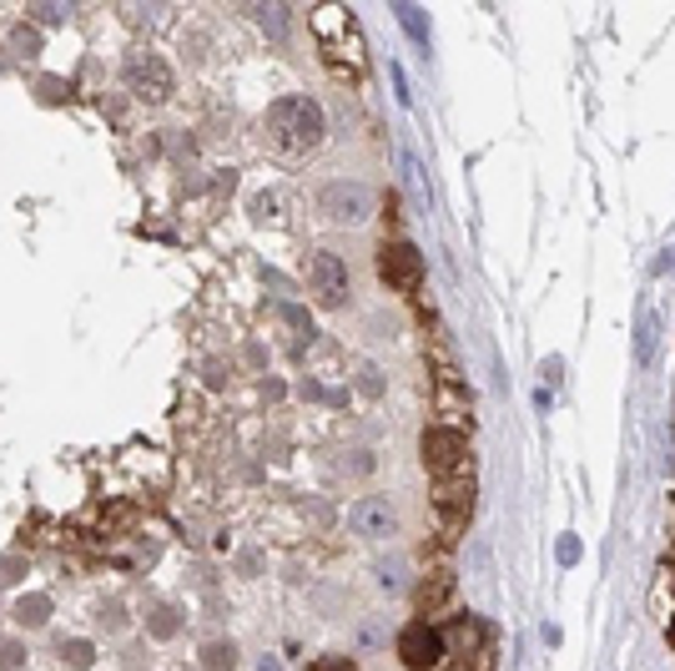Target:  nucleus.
Segmentation results:
<instances>
[{"instance_id":"12","label":"nucleus","mask_w":675,"mask_h":671,"mask_svg":"<svg viewBox=\"0 0 675 671\" xmlns=\"http://www.w3.org/2000/svg\"><path fill=\"white\" fill-rule=\"evenodd\" d=\"M15 621H21V626H46V621H51V601L40 591L21 596V601H15Z\"/></svg>"},{"instance_id":"24","label":"nucleus","mask_w":675,"mask_h":671,"mask_svg":"<svg viewBox=\"0 0 675 671\" xmlns=\"http://www.w3.org/2000/svg\"><path fill=\"white\" fill-rule=\"evenodd\" d=\"M640 358H650V318L640 323Z\"/></svg>"},{"instance_id":"3","label":"nucleus","mask_w":675,"mask_h":671,"mask_svg":"<svg viewBox=\"0 0 675 671\" xmlns=\"http://www.w3.org/2000/svg\"><path fill=\"white\" fill-rule=\"evenodd\" d=\"M121 76H127V92L131 96H142V102H152V106L171 96V67L162 61V56H152V51H131L127 67H121Z\"/></svg>"},{"instance_id":"23","label":"nucleus","mask_w":675,"mask_h":671,"mask_svg":"<svg viewBox=\"0 0 675 671\" xmlns=\"http://www.w3.org/2000/svg\"><path fill=\"white\" fill-rule=\"evenodd\" d=\"M21 570H26V566H21V561H0V580H21Z\"/></svg>"},{"instance_id":"8","label":"nucleus","mask_w":675,"mask_h":671,"mask_svg":"<svg viewBox=\"0 0 675 671\" xmlns=\"http://www.w3.org/2000/svg\"><path fill=\"white\" fill-rule=\"evenodd\" d=\"M424 460H429V470L439 474H454L459 464H464V439L454 435V429H429L424 435Z\"/></svg>"},{"instance_id":"5","label":"nucleus","mask_w":675,"mask_h":671,"mask_svg":"<svg viewBox=\"0 0 675 671\" xmlns=\"http://www.w3.org/2000/svg\"><path fill=\"white\" fill-rule=\"evenodd\" d=\"M378 273L389 289H414L418 273H424V258H418L414 243H403V237H389L383 248H378Z\"/></svg>"},{"instance_id":"22","label":"nucleus","mask_w":675,"mask_h":671,"mask_svg":"<svg viewBox=\"0 0 675 671\" xmlns=\"http://www.w3.org/2000/svg\"><path fill=\"white\" fill-rule=\"evenodd\" d=\"M102 626H111V632H117V626H127V611H117V605H106V611H102Z\"/></svg>"},{"instance_id":"1","label":"nucleus","mask_w":675,"mask_h":671,"mask_svg":"<svg viewBox=\"0 0 675 671\" xmlns=\"http://www.w3.org/2000/svg\"><path fill=\"white\" fill-rule=\"evenodd\" d=\"M268 137H273L283 152H312L323 142V106L312 96H277L268 106Z\"/></svg>"},{"instance_id":"25","label":"nucleus","mask_w":675,"mask_h":671,"mask_svg":"<svg viewBox=\"0 0 675 671\" xmlns=\"http://www.w3.org/2000/svg\"><path fill=\"white\" fill-rule=\"evenodd\" d=\"M671 646H675V621H671Z\"/></svg>"},{"instance_id":"7","label":"nucleus","mask_w":675,"mask_h":671,"mask_svg":"<svg viewBox=\"0 0 675 671\" xmlns=\"http://www.w3.org/2000/svg\"><path fill=\"white\" fill-rule=\"evenodd\" d=\"M348 526H353V535H364V540H393L399 535V510L389 501H378V495H364L348 510Z\"/></svg>"},{"instance_id":"10","label":"nucleus","mask_w":675,"mask_h":671,"mask_svg":"<svg viewBox=\"0 0 675 671\" xmlns=\"http://www.w3.org/2000/svg\"><path fill=\"white\" fill-rule=\"evenodd\" d=\"M177 632H182V605H156L152 616H146V636L152 641H167Z\"/></svg>"},{"instance_id":"21","label":"nucleus","mask_w":675,"mask_h":671,"mask_svg":"<svg viewBox=\"0 0 675 671\" xmlns=\"http://www.w3.org/2000/svg\"><path fill=\"white\" fill-rule=\"evenodd\" d=\"M358 389H364V395H368V399H374V395H383V374L364 369V374H358Z\"/></svg>"},{"instance_id":"15","label":"nucleus","mask_w":675,"mask_h":671,"mask_svg":"<svg viewBox=\"0 0 675 671\" xmlns=\"http://www.w3.org/2000/svg\"><path fill=\"white\" fill-rule=\"evenodd\" d=\"M56 651H61V661L66 667H76V671H86L96 661V646L92 641H81V636H71V641H61L56 646Z\"/></svg>"},{"instance_id":"9","label":"nucleus","mask_w":675,"mask_h":671,"mask_svg":"<svg viewBox=\"0 0 675 671\" xmlns=\"http://www.w3.org/2000/svg\"><path fill=\"white\" fill-rule=\"evenodd\" d=\"M434 505H439V510H449V515H464L469 510V485H464V480H449V474H443L439 485H434Z\"/></svg>"},{"instance_id":"11","label":"nucleus","mask_w":675,"mask_h":671,"mask_svg":"<svg viewBox=\"0 0 675 671\" xmlns=\"http://www.w3.org/2000/svg\"><path fill=\"white\" fill-rule=\"evenodd\" d=\"M283 323H287V343H293V354H298V349H308V343H312V318L303 314V308H293V303H283Z\"/></svg>"},{"instance_id":"4","label":"nucleus","mask_w":675,"mask_h":671,"mask_svg":"<svg viewBox=\"0 0 675 671\" xmlns=\"http://www.w3.org/2000/svg\"><path fill=\"white\" fill-rule=\"evenodd\" d=\"M308 289L323 308H343L348 303V263L338 252H312L308 258Z\"/></svg>"},{"instance_id":"20","label":"nucleus","mask_w":675,"mask_h":671,"mask_svg":"<svg viewBox=\"0 0 675 671\" xmlns=\"http://www.w3.org/2000/svg\"><path fill=\"white\" fill-rule=\"evenodd\" d=\"M31 15H36L40 26H66V15H71V11H66V5H36Z\"/></svg>"},{"instance_id":"2","label":"nucleus","mask_w":675,"mask_h":671,"mask_svg":"<svg viewBox=\"0 0 675 671\" xmlns=\"http://www.w3.org/2000/svg\"><path fill=\"white\" fill-rule=\"evenodd\" d=\"M378 208V192L364 183H328L323 192H318V212H323L328 223L338 227H353V223H368Z\"/></svg>"},{"instance_id":"14","label":"nucleus","mask_w":675,"mask_h":671,"mask_svg":"<svg viewBox=\"0 0 675 671\" xmlns=\"http://www.w3.org/2000/svg\"><path fill=\"white\" fill-rule=\"evenodd\" d=\"M202 667L208 671H233L237 667V646L233 641H208L202 646Z\"/></svg>"},{"instance_id":"17","label":"nucleus","mask_w":675,"mask_h":671,"mask_svg":"<svg viewBox=\"0 0 675 671\" xmlns=\"http://www.w3.org/2000/svg\"><path fill=\"white\" fill-rule=\"evenodd\" d=\"M26 667V646L15 636H0V671H21Z\"/></svg>"},{"instance_id":"18","label":"nucleus","mask_w":675,"mask_h":671,"mask_svg":"<svg viewBox=\"0 0 675 671\" xmlns=\"http://www.w3.org/2000/svg\"><path fill=\"white\" fill-rule=\"evenodd\" d=\"M11 51H15V56H40V36H36L31 26H21V31L11 36Z\"/></svg>"},{"instance_id":"16","label":"nucleus","mask_w":675,"mask_h":671,"mask_svg":"<svg viewBox=\"0 0 675 671\" xmlns=\"http://www.w3.org/2000/svg\"><path fill=\"white\" fill-rule=\"evenodd\" d=\"M252 21L273 31V40H287V11L283 5H252Z\"/></svg>"},{"instance_id":"13","label":"nucleus","mask_w":675,"mask_h":671,"mask_svg":"<svg viewBox=\"0 0 675 671\" xmlns=\"http://www.w3.org/2000/svg\"><path fill=\"white\" fill-rule=\"evenodd\" d=\"M374 576L383 580V591H403V586H408V561H403V555H383L374 566Z\"/></svg>"},{"instance_id":"19","label":"nucleus","mask_w":675,"mask_h":671,"mask_svg":"<svg viewBox=\"0 0 675 671\" xmlns=\"http://www.w3.org/2000/svg\"><path fill=\"white\" fill-rule=\"evenodd\" d=\"M308 671H358V661H353V657H338V651H333V657L308 661Z\"/></svg>"},{"instance_id":"6","label":"nucleus","mask_w":675,"mask_h":671,"mask_svg":"<svg viewBox=\"0 0 675 671\" xmlns=\"http://www.w3.org/2000/svg\"><path fill=\"white\" fill-rule=\"evenodd\" d=\"M399 657L408 671H429L443 661V636L434 632L429 621H414V626H403L399 632Z\"/></svg>"}]
</instances>
